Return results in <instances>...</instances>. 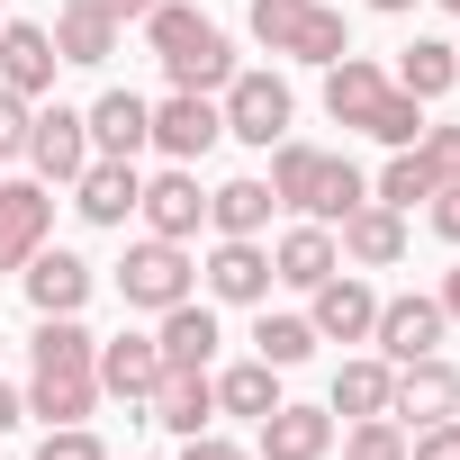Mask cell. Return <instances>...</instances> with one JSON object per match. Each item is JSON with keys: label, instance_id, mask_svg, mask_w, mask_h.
Listing matches in <instances>:
<instances>
[{"label": "cell", "instance_id": "5bb4252c", "mask_svg": "<svg viewBox=\"0 0 460 460\" xmlns=\"http://www.w3.org/2000/svg\"><path fill=\"white\" fill-rule=\"evenodd\" d=\"M46 235H55V190L37 172L28 181H0V271H19Z\"/></svg>", "mask_w": 460, "mask_h": 460}, {"label": "cell", "instance_id": "ab89813d", "mask_svg": "<svg viewBox=\"0 0 460 460\" xmlns=\"http://www.w3.org/2000/svg\"><path fill=\"white\" fill-rule=\"evenodd\" d=\"M100 10H109V19H118V28H127V19H136V28H145V19H154V0H100Z\"/></svg>", "mask_w": 460, "mask_h": 460}, {"label": "cell", "instance_id": "7bdbcfd3", "mask_svg": "<svg viewBox=\"0 0 460 460\" xmlns=\"http://www.w3.org/2000/svg\"><path fill=\"white\" fill-rule=\"evenodd\" d=\"M370 10H379V19H406V10H415V0H370Z\"/></svg>", "mask_w": 460, "mask_h": 460}, {"label": "cell", "instance_id": "f6af8a7d", "mask_svg": "<svg viewBox=\"0 0 460 460\" xmlns=\"http://www.w3.org/2000/svg\"><path fill=\"white\" fill-rule=\"evenodd\" d=\"M451 55H460V37H451Z\"/></svg>", "mask_w": 460, "mask_h": 460}, {"label": "cell", "instance_id": "f546056e", "mask_svg": "<svg viewBox=\"0 0 460 460\" xmlns=\"http://www.w3.org/2000/svg\"><path fill=\"white\" fill-rule=\"evenodd\" d=\"M397 91H415V100H442V91H460V55H451V37H415L397 64Z\"/></svg>", "mask_w": 460, "mask_h": 460}, {"label": "cell", "instance_id": "6da1fadb", "mask_svg": "<svg viewBox=\"0 0 460 460\" xmlns=\"http://www.w3.org/2000/svg\"><path fill=\"white\" fill-rule=\"evenodd\" d=\"M100 406V334L82 316H37L28 343V415L37 424H82Z\"/></svg>", "mask_w": 460, "mask_h": 460}, {"label": "cell", "instance_id": "cb8c5ba5", "mask_svg": "<svg viewBox=\"0 0 460 460\" xmlns=\"http://www.w3.org/2000/svg\"><path fill=\"white\" fill-rule=\"evenodd\" d=\"M46 37H55V55H64V64H82V73H100V64L118 55V19L100 10V0H64Z\"/></svg>", "mask_w": 460, "mask_h": 460}, {"label": "cell", "instance_id": "83f0119b", "mask_svg": "<svg viewBox=\"0 0 460 460\" xmlns=\"http://www.w3.org/2000/svg\"><path fill=\"white\" fill-rule=\"evenodd\" d=\"M271 181L262 172H244V181H217L208 190V226H217V235H262V226H271Z\"/></svg>", "mask_w": 460, "mask_h": 460}, {"label": "cell", "instance_id": "ac0fdd59", "mask_svg": "<svg viewBox=\"0 0 460 460\" xmlns=\"http://www.w3.org/2000/svg\"><path fill=\"white\" fill-rule=\"evenodd\" d=\"M136 199H145V172H136V163H118V154H91V163H82V181H73V208H82L91 226H127V217H136Z\"/></svg>", "mask_w": 460, "mask_h": 460}, {"label": "cell", "instance_id": "9c48e42d", "mask_svg": "<svg viewBox=\"0 0 460 460\" xmlns=\"http://www.w3.org/2000/svg\"><path fill=\"white\" fill-rule=\"evenodd\" d=\"M199 280H208L217 307H271V244L262 235H217Z\"/></svg>", "mask_w": 460, "mask_h": 460}, {"label": "cell", "instance_id": "277c9868", "mask_svg": "<svg viewBox=\"0 0 460 460\" xmlns=\"http://www.w3.org/2000/svg\"><path fill=\"white\" fill-rule=\"evenodd\" d=\"M145 46L154 64L172 73V91H226L235 82V46H226V28L208 10H190V0H154V19H145Z\"/></svg>", "mask_w": 460, "mask_h": 460}, {"label": "cell", "instance_id": "1f68e13d", "mask_svg": "<svg viewBox=\"0 0 460 460\" xmlns=\"http://www.w3.org/2000/svg\"><path fill=\"white\" fill-rule=\"evenodd\" d=\"M370 199H379V208H415V199H433V172H424V154H415V145H397V154H388V172L370 181Z\"/></svg>", "mask_w": 460, "mask_h": 460}, {"label": "cell", "instance_id": "60d3db41", "mask_svg": "<svg viewBox=\"0 0 460 460\" xmlns=\"http://www.w3.org/2000/svg\"><path fill=\"white\" fill-rule=\"evenodd\" d=\"M19 415H28V397H19V388H10V379H0V433H10V424H19Z\"/></svg>", "mask_w": 460, "mask_h": 460}, {"label": "cell", "instance_id": "4fadbf2b", "mask_svg": "<svg viewBox=\"0 0 460 460\" xmlns=\"http://www.w3.org/2000/svg\"><path fill=\"white\" fill-rule=\"evenodd\" d=\"M91 280H100V271H91L82 253H64V244H55V253L37 244V253L19 262V289H28L37 316H82V307H91Z\"/></svg>", "mask_w": 460, "mask_h": 460}, {"label": "cell", "instance_id": "484cf974", "mask_svg": "<svg viewBox=\"0 0 460 460\" xmlns=\"http://www.w3.org/2000/svg\"><path fill=\"white\" fill-rule=\"evenodd\" d=\"M325 451H334V415L325 406H289L280 397L262 415V460H325Z\"/></svg>", "mask_w": 460, "mask_h": 460}, {"label": "cell", "instance_id": "d590c367", "mask_svg": "<svg viewBox=\"0 0 460 460\" xmlns=\"http://www.w3.org/2000/svg\"><path fill=\"white\" fill-rule=\"evenodd\" d=\"M406 460H460V415H442V424H415V433H406Z\"/></svg>", "mask_w": 460, "mask_h": 460}, {"label": "cell", "instance_id": "4316f807", "mask_svg": "<svg viewBox=\"0 0 460 460\" xmlns=\"http://www.w3.org/2000/svg\"><path fill=\"white\" fill-rule=\"evenodd\" d=\"M388 397H397V361H379V352H361V361H343L334 370V397H325V415H388Z\"/></svg>", "mask_w": 460, "mask_h": 460}, {"label": "cell", "instance_id": "d4e9b609", "mask_svg": "<svg viewBox=\"0 0 460 460\" xmlns=\"http://www.w3.org/2000/svg\"><path fill=\"white\" fill-rule=\"evenodd\" d=\"M154 352H163V370H208V361H217V307H199V298L163 307Z\"/></svg>", "mask_w": 460, "mask_h": 460}, {"label": "cell", "instance_id": "e0dca14e", "mask_svg": "<svg viewBox=\"0 0 460 460\" xmlns=\"http://www.w3.org/2000/svg\"><path fill=\"white\" fill-rule=\"evenodd\" d=\"M388 415H397V424H442V415H460V370H451L442 352L397 361V397H388Z\"/></svg>", "mask_w": 460, "mask_h": 460}, {"label": "cell", "instance_id": "836d02e7", "mask_svg": "<svg viewBox=\"0 0 460 460\" xmlns=\"http://www.w3.org/2000/svg\"><path fill=\"white\" fill-rule=\"evenodd\" d=\"M37 460H109V442H100L91 424H46V442H37Z\"/></svg>", "mask_w": 460, "mask_h": 460}, {"label": "cell", "instance_id": "ffe728a7", "mask_svg": "<svg viewBox=\"0 0 460 460\" xmlns=\"http://www.w3.org/2000/svg\"><path fill=\"white\" fill-rule=\"evenodd\" d=\"M55 37L37 28V19H0V82H10L19 100H46L55 91Z\"/></svg>", "mask_w": 460, "mask_h": 460}, {"label": "cell", "instance_id": "7a4b0ae2", "mask_svg": "<svg viewBox=\"0 0 460 460\" xmlns=\"http://www.w3.org/2000/svg\"><path fill=\"white\" fill-rule=\"evenodd\" d=\"M325 118H334V127H352V136H379L388 154L424 136V100H415V91H397V73H388V64H370V55L325 64Z\"/></svg>", "mask_w": 460, "mask_h": 460}, {"label": "cell", "instance_id": "3957f363", "mask_svg": "<svg viewBox=\"0 0 460 460\" xmlns=\"http://www.w3.org/2000/svg\"><path fill=\"white\" fill-rule=\"evenodd\" d=\"M271 199L289 208V217H316V226H343L361 199H370V181H361V163L352 154H325V145H298V136H280L271 145Z\"/></svg>", "mask_w": 460, "mask_h": 460}, {"label": "cell", "instance_id": "5b68a950", "mask_svg": "<svg viewBox=\"0 0 460 460\" xmlns=\"http://www.w3.org/2000/svg\"><path fill=\"white\" fill-rule=\"evenodd\" d=\"M244 28H253L262 55H289V64H316V73L352 55V28H343L334 0H253Z\"/></svg>", "mask_w": 460, "mask_h": 460}, {"label": "cell", "instance_id": "44dd1931", "mask_svg": "<svg viewBox=\"0 0 460 460\" xmlns=\"http://www.w3.org/2000/svg\"><path fill=\"white\" fill-rule=\"evenodd\" d=\"M82 118H91V154H118V163H136V154L154 145V100H136V91H100Z\"/></svg>", "mask_w": 460, "mask_h": 460}, {"label": "cell", "instance_id": "8fae6325", "mask_svg": "<svg viewBox=\"0 0 460 460\" xmlns=\"http://www.w3.org/2000/svg\"><path fill=\"white\" fill-rule=\"evenodd\" d=\"M442 334H451L442 298H424V289H406V298H379V325H370L379 361H424V352H442Z\"/></svg>", "mask_w": 460, "mask_h": 460}, {"label": "cell", "instance_id": "7c38bea8", "mask_svg": "<svg viewBox=\"0 0 460 460\" xmlns=\"http://www.w3.org/2000/svg\"><path fill=\"white\" fill-rule=\"evenodd\" d=\"M136 217H145V235H163V244H190L199 226H208V190H199V172H190V163L154 172V181H145V199H136Z\"/></svg>", "mask_w": 460, "mask_h": 460}, {"label": "cell", "instance_id": "7402d4cb", "mask_svg": "<svg viewBox=\"0 0 460 460\" xmlns=\"http://www.w3.org/2000/svg\"><path fill=\"white\" fill-rule=\"evenodd\" d=\"M154 379H163V352H154V334H109V343H100V397H118V406H145V397H154Z\"/></svg>", "mask_w": 460, "mask_h": 460}, {"label": "cell", "instance_id": "2e32d148", "mask_svg": "<svg viewBox=\"0 0 460 460\" xmlns=\"http://www.w3.org/2000/svg\"><path fill=\"white\" fill-rule=\"evenodd\" d=\"M217 136H226V118H217V100H208V91H172V100H154V154L199 163Z\"/></svg>", "mask_w": 460, "mask_h": 460}, {"label": "cell", "instance_id": "74e56055", "mask_svg": "<svg viewBox=\"0 0 460 460\" xmlns=\"http://www.w3.org/2000/svg\"><path fill=\"white\" fill-rule=\"evenodd\" d=\"M424 217H433V235H442V244H460V181H442V190L424 199Z\"/></svg>", "mask_w": 460, "mask_h": 460}, {"label": "cell", "instance_id": "8992f818", "mask_svg": "<svg viewBox=\"0 0 460 460\" xmlns=\"http://www.w3.org/2000/svg\"><path fill=\"white\" fill-rule=\"evenodd\" d=\"M217 118H226V136H235V145H262V154H271V145L289 136L298 100H289L280 73H244V64H235V82L217 91Z\"/></svg>", "mask_w": 460, "mask_h": 460}, {"label": "cell", "instance_id": "30bf717a", "mask_svg": "<svg viewBox=\"0 0 460 460\" xmlns=\"http://www.w3.org/2000/svg\"><path fill=\"white\" fill-rule=\"evenodd\" d=\"M307 325H316V343H370V325H379V289H370L361 271H334V280L307 289Z\"/></svg>", "mask_w": 460, "mask_h": 460}, {"label": "cell", "instance_id": "52a82bcc", "mask_svg": "<svg viewBox=\"0 0 460 460\" xmlns=\"http://www.w3.org/2000/svg\"><path fill=\"white\" fill-rule=\"evenodd\" d=\"M118 298H127V307H145V316H163V307L199 298V262H190L181 244L145 235V244H127V262H118Z\"/></svg>", "mask_w": 460, "mask_h": 460}, {"label": "cell", "instance_id": "f35d334b", "mask_svg": "<svg viewBox=\"0 0 460 460\" xmlns=\"http://www.w3.org/2000/svg\"><path fill=\"white\" fill-rule=\"evenodd\" d=\"M181 460H253V451H244V442H226V433H190Z\"/></svg>", "mask_w": 460, "mask_h": 460}, {"label": "cell", "instance_id": "9a60e30c", "mask_svg": "<svg viewBox=\"0 0 460 460\" xmlns=\"http://www.w3.org/2000/svg\"><path fill=\"white\" fill-rule=\"evenodd\" d=\"M334 253H343L352 271H388V262H406V208L361 199V208L334 226Z\"/></svg>", "mask_w": 460, "mask_h": 460}, {"label": "cell", "instance_id": "bcb514c9", "mask_svg": "<svg viewBox=\"0 0 460 460\" xmlns=\"http://www.w3.org/2000/svg\"><path fill=\"white\" fill-rule=\"evenodd\" d=\"M0 19H10V10H0Z\"/></svg>", "mask_w": 460, "mask_h": 460}, {"label": "cell", "instance_id": "603a6c76", "mask_svg": "<svg viewBox=\"0 0 460 460\" xmlns=\"http://www.w3.org/2000/svg\"><path fill=\"white\" fill-rule=\"evenodd\" d=\"M334 271H343L334 226H316V217H298L289 235L271 244V280H289V289H316V280H334Z\"/></svg>", "mask_w": 460, "mask_h": 460}, {"label": "cell", "instance_id": "ee69618b", "mask_svg": "<svg viewBox=\"0 0 460 460\" xmlns=\"http://www.w3.org/2000/svg\"><path fill=\"white\" fill-rule=\"evenodd\" d=\"M433 10H451V19H460V0H433Z\"/></svg>", "mask_w": 460, "mask_h": 460}, {"label": "cell", "instance_id": "d6986e66", "mask_svg": "<svg viewBox=\"0 0 460 460\" xmlns=\"http://www.w3.org/2000/svg\"><path fill=\"white\" fill-rule=\"evenodd\" d=\"M145 424H163V433H208L217 424V379L208 370H163L154 379V397H145Z\"/></svg>", "mask_w": 460, "mask_h": 460}, {"label": "cell", "instance_id": "b9f144b4", "mask_svg": "<svg viewBox=\"0 0 460 460\" xmlns=\"http://www.w3.org/2000/svg\"><path fill=\"white\" fill-rule=\"evenodd\" d=\"M433 298H442V316H451V325H460V271H451V280H442V289H433Z\"/></svg>", "mask_w": 460, "mask_h": 460}, {"label": "cell", "instance_id": "e575fe53", "mask_svg": "<svg viewBox=\"0 0 460 460\" xmlns=\"http://www.w3.org/2000/svg\"><path fill=\"white\" fill-rule=\"evenodd\" d=\"M415 154H424L433 190H442V181H460V127H424V136H415Z\"/></svg>", "mask_w": 460, "mask_h": 460}, {"label": "cell", "instance_id": "8d00e7d4", "mask_svg": "<svg viewBox=\"0 0 460 460\" xmlns=\"http://www.w3.org/2000/svg\"><path fill=\"white\" fill-rule=\"evenodd\" d=\"M28 118H37V100H19L0 82V154H28Z\"/></svg>", "mask_w": 460, "mask_h": 460}, {"label": "cell", "instance_id": "f1b7e54d", "mask_svg": "<svg viewBox=\"0 0 460 460\" xmlns=\"http://www.w3.org/2000/svg\"><path fill=\"white\" fill-rule=\"evenodd\" d=\"M217 379V415H244V424H262L271 406H280V370L253 352V361H235V370H208Z\"/></svg>", "mask_w": 460, "mask_h": 460}, {"label": "cell", "instance_id": "d6a6232c", "mask_svg": "<svg viewBox=\"0 0 460 460\" xmlns=\"http://www.w3.org/2000/svg\"><path fill=\"white\" fill-rule=\"evenodd\" d=\"M343 442V460H406V424L397 415H361L352 433H334Z\"/></svg>", "mask_w": 460, "mask_h": 460}, {"label": "cell", "instance_id": "ba28073f", "mask_svg": "<svg viewBox=\"0 0 460 460\" xmlns=\"http://www.w3.org/2000/svg\"><path fill=\"white\" fill-rule=\"evenodd\" d=\"M82 163H91V118H82V109H64V100H46V109L28 118V172H37V181H55V190H73V181H82Z\"/></svg>", "mask_w": 460, "mask_h": 460}, {"label": "cell", "instance_id": "4dcf8cb0", "mask_svg": "<svg viewBox=\"0 0 460 460\" xmlns=\"http://www.w3.org/2000/svg\"><path fill=\"white\" fill-rule=\"evenodd\" d=\"M253 352H262L271 370H298V361L316 352V325H307V316H271V307H262V316H253Z\"/></svg>", "mask_w": 460, "mask_h": 460}]
</instances>
